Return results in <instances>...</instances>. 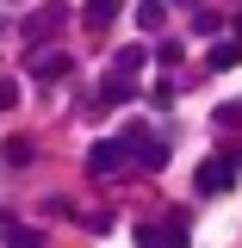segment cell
<instances>
[{
  "label": "cell",
  "mask_w": 242,
  "mask_h": 248,
  "mask_svg": "<svg viewBox=\"0 0 242 248\" xmlns=\"http://www.w3.org/2000/svg\"><path fill=\"white\" fill-rule=\"evenodd\" d=\"M230 180H236V161H224V155H211V161L199 168V192H224Z\"/></svg>",
  "instance_id": "obj_2"
},
{
  "label": "cell",
  "mask_w": 242,
  "mask_h": 248,
  "mask_svg": "<svg viewBox=\"0 0 242 248\" xmlns=\"http://www.w3.org/2000/svg\"><path fill=\"white\" fill-rule=\"evenodd\" d=\"M137 248H186V230H180V223H168V230L143 223V230H137Z\"/></svg>",
  "instance_id": "obj_3"
},
{
  "label": "cell",
  "mask_w": 242,
  "mask_h": 248,
  "mask_svg": "<svg viewBox=\"0 0 242 248\" xmlns=\"http://www.w3.org/2000/svg\"><path fill=\"white\" fill-rule=\"evenodd\" d=\"M0 236H6V248H44V236L25 230V223H0Z\"/></svg>",
  "instance_id": "obj_6"
},
{
  "label": "cell",
  "mask_w": 242,
  "mask_h": 248,
  "mask_svg": "<svg viewBox=\"0 0 242 248\" xmlns=\"http://www.w3.org/2000/svg\"><path fill=\"white\" fill-rule=\"evenodd\" d=\"M87 19H93V25H106V19H118V6H112V0H93V6H87Z\"/></svg>",
  "instance_id": "obj_10"
},
{
  "label": "cell",
  "mask_w": 242,
  "mask_h": 248,
  "mask_svg": "<svg viewBox=\"0 0 242 248\" xmlns=\"http://www.w3.org/2000/svg\"><path fill=\"white\" fill-rule=\"evenodd\" d=\"M130 87H137L130 75H106V87H99V106H124V99H130Z\"/></svg>",
  "instance_id": "obj_5"
},
{
  "label": "cell",
  "mask_w": 242,
  "mask_h": 248,
  "mask_svg": "<svg viewBox=\"0 0 242 248\" xmlns=\"http://www.w3.org/2000/svg\"><path fill=\"white\" fill-rule=\"evenodd\" d=\"M124 161H130V155H124V143H93V149H87V174H99V180H106V174H118Z\"/></svg>",
  "instance_id": "obj_1"
},
{
  "label": "cell",
  "mask_w": 242,
  "mask_h": 248,
  "mask_svg": "<svg viewBox=\"0 0 242 248\" xmlns=\"http://www.w3.org/2000/svg\"><path fill=\"white\" fill-rule=\"evenodd\" d=\"M13 106H19V81H13V75H0V112H13Z\"/></svg>",
  "instance_id": "obj_8"
},
{
  "label": "cell",
  "mask_w": 242,
  "mask_h": 248,
  "mask_svg": "<svg viewBox=\"0 0 242 248\" xmlns=\"http://www.w3.org/2000/svg\"><path fill=\"white\" fill-rule=\"evenodd\" d=\"M6 161H13V168H25V161H31V143H25V137H13V143H6Z\"/></svg>",
  "instance_id": "obj_9"
},
{
  "label": "cell",
  "mask_w": 242,
  "mask_h": 248,
  "mask_svg": "<svg viewBox=\"0 0 242 248\" xmlns=\"http://www.w3.org/2000/svg\"><path fill=\"white\" fill-rule=\"evenodd\" d=\"M31 75L37 81H56V75H68V56L62 50H44V56H31Z\"/></svg>",
  "instance_id": "obj_4"
},
{
  "label": "cell",
  "mask_w": 242,
  "mask_h": 248,
  "mask_svg": "<svg viewBox=\"0 0 242 248\" xmlns=\"http://www.w3.org/2000/svg\"><path fill=\"white\" fill-rule=\"evenodd\" d=\"M205 62H211V68H236V62H242V37H230V44H211V56H205Z\"/></svg>",
  "instance_id": "obj_7"
}]
</instances>
